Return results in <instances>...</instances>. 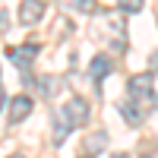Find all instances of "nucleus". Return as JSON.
<instances>
[{
	"label": "nucleus",
	"mask_w": 158,
	"mask_h": 158,
	"mask_svg": "<svg viewBox=\"0 0 158 158\" xmlns=\"http://www.w3.org/2000/svg\"><path fill=\"white\" fill-rule=\"evenodd\" d=\"M63 117L70 120V127H89V117H92L89 101L85 98H70L63 104Z\"/></svg>",
	"instance_id": "1"
},
{
	"label": "nucleus",
	"mask_w": 158,
	"mask_h": 158,
	"mask_svg": "<svg viewBox=\"0 0 158 158\" xmlns=\"http://www.w3.org/2000/svg\"><path fill=\"white\" fill-rule=\"evenodd\" d=\"M152 85H155V76L152 73H139V76H133L127 82V92H130V98H152L155 92H152Z\"/></svg>",
	"instance_id": "2"
},
{
	"label": "nucleus",
	"mask_w": 158,
	"mask_h": 158,
	"mask_svg": "<svg viewBox=\"0 0 158 158\" xmlns=\"http://www.w3.org/2000/svg\"><path fill=\"white\" fill-rule=\"evenodd\" d=\"M6 57L16 63L19 70H29L32 60L38 57V44H19V48H6Z\"/></svg>",
	"instance_id": "3"
},
{
	"label": "nucleus",
	"mask_w": 158,
	"mask_h": 158,
	"mask_svg": "<svg viewBox=\"0 0 158 158\" xmlns=\"http://www.w3.org/2000/svg\"><path fill=\"white\" fill-rule=\"evenodd\" d=\"M41 16H44V3L41 0H22L19 3V22L22 25H35Z\"/></svg>",
	"instance_id": "4"
},
{
	"label": "nucleus",
	"mask_w": 158,
	"mask_h": 158,
	"mask_svg": "<svg viewBox=\"0 0 158 158\" xmlns=\"http://www.w3.org/2000/svg\"><path fill=\"white\" fill-rule=\"evenodd\" d=\"M32 108H35V101L29 95H16L13 104H10V123H22L25 117L32 114Z\"/></svg>",
	"instance_id": "5"
},
{
	"label": "nucleus",
	"mask_w": 158,
	"mask_h": 158,
	"mask_svg": "<svg viewBox=\"0 0 158 158\" xmlns=\"http://www.w3.org/2000/svg\"><path fill=\"white\" fill-rule=\"evenodd\" d=\"M89 73H92L95 82H101V79L111 73V57H108V54H95V57H92V63H89Z\"/></svg>",
	"instance_id": "6"
},
{
	"label": "nucleus",
	"mask_w": 158,
	"mask_h": 158,
	"mask_svg": "<svg viewBox=\"0 0 158 158\" xmlns=\"http://www.w3.org/2000/svg\"><path fill=\"white\" fill-rule=\"evenodd\" d=\"M101 149H108V133H104V130H98V133H89V139H85V146H82V152L95 158V155H98Z\"/></svg>",
	"instance_id": "7"
},
{
	"label": "nucleus",
	"mask_w": 158,
	"mask_h": 158,
	"mask_svg": "<svg viewBox=\"0 0 158 158\" xmlns=\"http://www.w3.org/2000/svg\"><path fill=\"white\" fill-rule=\"evenodd\" d=\"M120 111H123V117H127V120L133 123V127H139L142 120H146V111H139L133 101H123V104H120Z\"/></svg>",
	"instance_id": "8"
},
{
	"label": "nucleus",
	"mask_w": 158,
	"mask_h": 158,
	"mask_svg": "<svg viewBox=\"0 0 158 158\" xmlns=\"http://www.w3.org/2000/svg\"><path fill=\"white\" fill-rule=\"evenodd\" d=\"M70 133H73V127H70V120H67V117H57V123H54V142L60 146V142L67 139Z\"/></svg>",
	"instance_id": "9"
},
{
	"label": "nucleus",
	"mask_w": 158,
	"mask_h": 158,
	"mask_svg": "<svg viewBox=\"0 0 158 158\" xmlns=\"http://www.w3.org/2000/svg\"><path fill=\"white\" fill-rule=\"evenodd\" d=\"M60 3H67V6H73L79 13H92L95 10V0H60Z\"/></svg>",
	"instance_id": "10"
},
{
	"label": "nucleus",
	"mask_w": 158,
	"mask_h": 158,
	"mask_svg": "<svg viewBox=\"0 0 158 158\" xmlns=\"http://www.w3.org/2000/svg\"><path fill=\"white\" fill-rule=\"evenodd\" d=\"M142 3H146V0H117V6H120L123 13H139Z\"/></svg>",
	"instance_id": "11"
},
{
	"label": "nucleus",
	"mask_w": 158,
	"mask_h": 158,
	"mask_svg": "<svg viewBox=\"0 0 158 158\" xmlns=\"http://www.w3.org/2000/svg\"><path fill=\"white\" fill-rule=\"evenodd\" d=\"M3 104H6V92H3V85H0V111H3Z\"/></svg>",
	"instance_id": "12"
},
{
	"label": "nucleus",
	"mask_w": 158,
	"mask_h": 158,
	"mask_svg": "<svg viewBox=\"0 0 158 158\" xmlns=\"http://www.w3.org/2000/svg\"><path fill=\"white\" fill-rule=\"evenodd\" d=\"M114 158H130V155H127V152H117V155H114Z\"/></svg>",
	"instance_id": "13"
},
{
	"label": "nucleus",
	"mask_w": 158,
	"mask_h": 158,
	"mask_svg": "<svg viewBox=\"0 0 158 158\" xmlns=\"http://www.w3.org/2000/svg\"><path fill=\"white\" fill-rule=\"evenodd\" d=\"M6 158H25V155H19V152H16V155H6Z\"/></svg>",
	"instance_id": "14"
}]
</instances>
